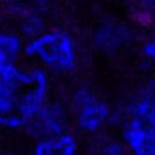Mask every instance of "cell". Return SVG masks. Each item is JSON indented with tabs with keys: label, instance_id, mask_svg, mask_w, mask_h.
<instances>
[{
	"label": "cell",
	"instance_id": "11",
	"mask_svg": "<svg viewBox=\"0 0 155 155\" xmlns=\"http://www.w3.org/2000/svg\"><path fill=\"white\" fill-rule=\"evenodd\" d=\"M139 7L141 11H144L146 16H150L155 11V0H139Z\"/></svg>",
	"mask_w": 155,
	"mask_h": 155
},
{
	"label": "cell",
	"instance_id": "8",
	"mask_svg": "<svg viewBox=\"0 0 155 155\" xmlns=\"http://www.w3.org/2000/svg\"><path fill=\"white\" fill-rule=\"evenodd\" d=\"M24 56V41L18 35L0 29V65L18 61Z\"/></svg>",
	"mask_w": 155,
	"mask_h": 155
},
{
	"label": "cell",
	"instance_id": "3",
	"mask_svg": "<svg viewBox=\"0 0 155 155\" xmlns=\"http://www.w3.org/2000/svg\"><path fill=\"white\" fill-rule=\"evenodd\" d=\"M24 56L38 61V67L65 74L78 67V45L72 35L63 29H47L24 43Z\"/></svg>",
	"mask_w": 155,
	"mask_h": 155
},
{
	"label": "cell",
	"instance_id": "6",
	"mask_svg": "<svg viewBox=\"0 0 155 155\" xmlns=\"http://www.w3.org/2000/svg\"><path fill=\"white\" fill-rule=\"evenodd\" d=\"M132 35H134L132 29L124 22L108 20L96 29L92 41L97 51H101L105 54H112V52L124 49L132 41Z\"/></svg>",
	"mask_w": 155,
	"mask_h": 155
},
{
	"label": "cell",
	"instance_id": "10",
	"mask_svg": "<svg viewBox=\"0 0 155 155\" xmlns=\"http://www.w3.org/2000/svg\"><path fill=\"white\" fill-rule=\"evenodd\" d=\"M143 52H144V56H146L150 61L155 63V22L152 24L150 36H148V40H146L144 45H143Z\"/></svg>",
	"mask_w": 155,
	"mask_h": 155
},
{
	"label": "cell",
	"instance_id": "9",
	"mask_svg": "<svg viewBox=\"0 0 155 155\" xmlns=\"http://www.w3.org/2000/svg\"><path fill=\"white\" fill-rule=\"evenodd\" d=\"M126 148L121 139H107L101 144V155H126Z\"/></svg>",
	"mask_w": 155,
	"mask_h": 155
},
{
	"label": "cell",
	"instance_id": "12",
	"mask_svg": "<svg viewBox=\"0 0 155 155\" xmlns=\"http://www.w3.org/2000/svg\"><path fill=\"white\" fill-rule=\"evenodd\" d=\"M0 2H4V0H0Z\"/></svg>",
	"mask_w": 155,
	"mask_h": 155
},
{
	"label": "cell",
	"instance_id": "2",
	"mask_svg": "<svg viewBox=\"0 0 155 155\" xmlns=\"http://www.w3.org/2000/svg\"><path fill=\"white\" fill-rule=\"evenodd\" d=\"M121 141L130 155H155V78L126 101Z\"/></svg>",
	"mask_w": 155,
	"mask_h": 155
},
{
	"label": "cell",
	"instance_id": "1",
	"mask_svg": "<svg viewBox=\"0 0 155 155\" xmlns=\"http://www.w3.org/2000/svg\"><path fill=\"white\" fill-rule=\"evenodd\" d=\"M51 97V78L38 65H0V130H24Z\"/></svg>",
	"mask_w": 155,
	"mask_h": 155
},
{
	"label": "cell",
	"instance_id": "7",
	"mask_svg": "<svg viewBox=\"0 0 155 155\" xmlns=\"http://www.w3.org/2000/svg\"><path fill=\"white\" fill-rule=\"evenodd\" d=\"M79 144L76 135L63 132L60 135H51L36 139L33 146V155H78Z\"/></svg>",
	"mask_w": 155,
	"mask_h": 155
},
{
	"label": "cell",
	"instance_id": "5",
	"mask_svg": "<svg viewBox=\"0 0 155 155\" xmlns=\"http://www.w3.org/2000/svg\"><path fill=\"white\" fill-rule=\"evenodd\" d=\"M69 124H71L69 108L63 103L52 101L49 97L35 112V116L29 119V123L25 124L24 130L36 141V139L60 135L63 132H69Z\"/></svg>",
	"mask_w": 155,
	"mask_h": 155
},
{
	"label": "cell",
	"instance_id": "4",
	"mask_svg": "<svg viewBox=\"0 0 155 155\" xmlns=\"http://www.w3.org/2000/svg\"><path fill=\"white\" fill-rule=\"evenodd\" d=\"M67 108H69L71 121L83 134L101 132L110 123V117H112L110 105L101 96H97L96 92L85 87H79L74 90Z\"/></svg>",
	"mask_w": 155,
	"mask_h": 155
}]
</instances>
